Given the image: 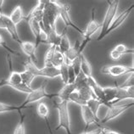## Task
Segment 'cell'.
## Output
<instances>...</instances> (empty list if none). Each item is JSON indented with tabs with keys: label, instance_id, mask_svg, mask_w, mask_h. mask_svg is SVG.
<instances>
[{
	"label": "cell",
	"instance_id": "obj_1",
	"mask_svg": "<svg viewBox=\"0 0 134 134\" xmlns=\"http://www.w3.org/2000/svg\"><path fill=\"white\" fill-rule=\"evenodd\" d=\"M44 9L43 20L40 22V26L48 34L52 28L56 27V21L59 17V6L57 1H44Z\"/></svg>",
	"mask_w": 134,
	"mask_h": 134
},
{
	"label": "cell",
	"instance_id": "obj_2",
	"mask_svg": "<svg viewBox=\"0 0 134 134\" xmlns=\"http://www.w3.org/2000/svg\"><path fill=\"white\" fill-rule=\"evenodd\" d=\"M68 101H62L55 102L54 108H56L59 111V124L55 130L64 128L67 134H72L70 130V115L68 110Z\"/></svg>",
	"mask_w": 134,
	"mask_h": 134
},
{
	"label": "cell",
	"instance_id": "obj_3",
	"mask_svg": "<svg viewBox=\"0 0 134 134\" xmlns=\"http://www.w3.org/2000/svg\"><path fill=\"white\" fill-rule=\"evenodd\" d=\"M23 65L25 67V70L30 71L35 77L43 76L47 77V78H55V77L59 76V69L55 68L54 66L43 67V69H39L37 67V65H35L30 59L24 62Z\"/></svg>",
	"mask_w": 134,
	"mask_h": 134
},
{
	"label": "cell",
	"instance_id": "obj_4",
	"mask_svg": "<svg viewBox=\"0 0 134 134\" xmlns=\"http://www.w3.org/2000/svg\"><path fill=\"white\" fill-rule=\"evenodd\" d=\"M109 3L108 9L105 14L104 22L101 24V31L98 37V41L103 40L105 37V33H106L107 30L109 29V27L111 25L113 20L115 19V16L117 12L118 5H119V1L118 0H114V1H107Z\"/></svg>",
	"mask_w": 134,
	"mask_h": 134
},
{
	"label": "cell",
	"instance_id": "obj_5",
	"mask_svg": "<svg viewBox=\"0 0 134 134\" xmlns=\"http://www.w3.org/2000/svg\"><path fill=\"white\" fill-rule=\"evenodd\" d=\"M47 84H48V81L45 80L38 88L35 89V90L32 89V91H31L30 93H28L26 100H25L23 102V104H20V105H21L24 109H26V108H27V105L29 104L35 103V102L39 101L44 98H52L53 97H57V94L56 93L55 94H49L48 93L46 92V87H47Z\"/></svg>",
	"mask_w": 134,
	"mask_h": 134
},
{
	"label": "cell",
	"instance_id": "obj_6",
	"mask_svg": "<svg viewBox=\"0 0 134 134\" xmlns=\"http://www.w3.org/2000/svg\"><path fill=\"white\" fill-rule=\"evenodd\" d=\"M101 73L113 77H119L127 73H134V67L123 65H106L101 69Z\"/></svg>",
	"mask_w": 134,
	"mask_h": 134
},
{
	"label": "cell",
	"instance_id": "obj_7",
	"mask_svg": "<svg viewBox=\"0 0 134 134\" xmlns=\"http://www.w3.org/2000/svg\"><path fill=\"white\" fill-rule=\"evenodd\" d=\"M58 6H59V16L61 17V19L63 20V21H64L65 24L66 25V26H71L73 29L76 30L81 35H82V36H83L84 31L81 30L76 24H74L71 18H70V5H68V4H61V3H59Z\"/></svg>",
	"mask_w": 134,
	"mask_h": 134
},
{
	"label": "cell",
	"instance_id": "obj_8",
	"mask_svg": "<svg viewBox=\"0 0 134 134\" xmlns=\"http://www.w3.org/2000/svg\"><path fill=\"white\" fill-rule=\"evenodd\" d=\"M133 9H134V4H132L131 7H129L128 9H126L125 11H123L119 16H117L115 19L113 20L111 25L110 26V27H109V29L107 30L106 33H105V37H106L108 34H110V32H112L113 31L117 29L119 26H121V25L123 24V22H124L125 20H126V18H127V17L130 15V14L132 13Z\"/></svg>",
	"mask_w": 134,
	"mask_h": 134
},
{
	"label": "cell",
	"instance_id": "obj_9",
	"mask_svg": "<svg viewBox=\"0 0 134 134\" xmlns=\"http://www.w3.org/2000/svg\"><path fill=\"white\" fill-rule=\"evenodd\" d=\"M87 85L90 87L91 91L93 92V94L94 95L95 98L99 100L104 105V93L103 90V87H101L98 84L96 80H95L93 76L87 77Z\"/></svg>",
	"mask_w": 134,
	"mask_h": 134
},
{
	"label": "cell",
	"instance_id": "obj_10",
	"mask_svg": "<svg viewBox=\"0 0 134 134\" xmlns=\"http://www.w3.org/2000/svg\"><path fill=\"white\" fill-rule=\"evenodd\" d=\"M101 28V24L98 23L94 16V9L92 10V19L89 21V23L87 24V26L86 27V30L83 32V39L90 40L93 35L95 34L97 31H98Z\"/></svg>",
	"mask_w": 134,
	"mask_h": 134
},
{
	"label": "cell",
	"instance_id": "obj_11",
	"mask_svg": "<svg viewBox=\"0 0 134 134\" xmlns=\"http://www.w3.org/2000/svg\"><path fill=\"white\" fill-rule=\"evenodd\" d=\"M132 105H127V106L124 107H109L108 110L106 112V115L104 117V119L102 120V123H107L108 121H111V120L115 119L116 117H118L119 115H121L122 113H124L127 110H129L130 108H132Z\"/></svg>",
	"mask_w": 134,
	"mask_h": 134
},
{
	"label": "cell",
	"instance_id": "obj_12",
	"mask_svg": "<svg viewBox=\"0 0 134 134\" xmlns=\"http://www.w3.org/2000/svg\"><path fill=\"white\" fill-rule=\"evenodd\" d=\"M81 112H82V116L84 122H85V132L88 128V126L92 124L98 125V122L99 121V118H97L93 112H92L89 108L87 105H82L81 106Z\"/></svg>",
	"mask_w": 134,
	"mask_h": 134
},
{
	"label": "cell",
	"instance_id": "obj_13",
	"mask_svg": "<svg viewBox=\"0 0 134 134\" xmlns=\"http://www.w3.org/2000/svg\"><path fill=\"white\" fill-rule=\"evenodd\" d=\"M44 1L39 0L38 1V4L31 9V11L29 13V15L27 16H25V20H27L28 19H31L37 21L38 23L42 22L43 16V9H44Z\"/></svg>",
	"mask_w": 134,
	"mask_h": 134
},
{
	"label": "cell",
	"instance_id": "obj_14",
	"mask_svg": "<svg viewBox=\"0 0 134 134\" xmlns=\"http://www.w3.org/2000/svg\"><path fill=\"white\" fill-rule=\"evenodd\" d=\"M2 17H3V20H4V23L6 26V31H8V32L9 33L10 36H11L13 40H15L19 44H20L22 43V40L20 39L19 37L18 31H17V28H16V25H15L11 20H10L9 16L2 14Z\"/></svg>",
	"mask_w": 134,
	"mask_h": 134
},
{
	"label": "cell",
	"instance_id": "obj_15",
	"mask_svg": "<svg viewBox=\"0 0 134 134\" xmlns=\"http://www.w3.org/2000/svg\"><path fill=\"white\" fill-rule=\"evenodd\" d=\"M21 50L24 52L25 54H26L28 57L30 58V60L34 63L35 65H37V59L36 56V48H35V44L31 42H23L20 44Z\"/></svg>",
	"mask_w": 134,
	"mask_h": 134
},
{
	"label": "cell",
	"instance_id": "obj_16",
	"mask_svg": "<svg viewBox=\"0 0 134 134\" xmlns=\"http://www.w3.org/2000/svg\"><path fill=\"white\" fill-rule=\"evenodd\" d=\"M104 93V105L108 106L109 104L112 102L117 100L118 92H119V87H103Z\"/></svg>",
	"mask_w": 134,
	"mask_h": 134
},
{
	"label": "cell",
	"instance_id": "obj_17",
	"mask_svg": "<svg viewBox=\"0 0 134 134\" xmlns=\"http://www.w3.org/2000/svg\"><path fill=\"white\" fill-rule=\"evenodd\" d=\"M80 45L81 43L79 40H77L75 44L70 48V49L65 54V63L67 64H70L74 59L77 58L81 54H80Z\"/></svg>",
	"mask_w": 134,
	"mask_h": 134
},
{
	"label": "cell",
	"instance_id": "obj_18",
	"mask_svg": "<svg viewBox=\"0 0 134 134\" xmlns=\"http://www.w3.org/2000/svg\"><path fill=\"white\" fill-rule=\"evenodd\" d=\"M76 90V86L74 83H67L59 91L57 97L62 101H68L69 102V96L70 93H73Z\"/></svg>",
	"mask_w": 134,
	"mask_h": 134
},
{
	"label": "cell",
	"instance_id": "obj_19",
	"mask_svg": "<svg viewBox=\"0 0 134 134\" xmlns=\"http://www.w3.org/2000/svg\"><path fill=\"white\" fill-rule=\"evenodd\" d=\"M26 21L29 24V26L31 28V31H32V34L34 35L35 38H36V42H35V48L36 49L38 48V46L40 45V42H39V37H40V33L42 31V28L40 26V23H38L37 21L31 19H28Z\"/></svg>",
	"mask_w": 134,
	"mask_h": 134
},
{
	"label": "cell",
	"instance_id": "obj_20",
	"mask_svg": "<svg viewBox=\"0 0 134 134\" xmlns=\"http://www.w3.org/2000/svg\"><path fill=\"white\" fill-rule=\"evenodd\" d=\"M37 112L38 115H39L41 118H43L46 121L48 127V130L50 131V134H52V132L50 130V126H49V121H48V119H49V109L47 106V104H45L44 103H40L37 107Z\"/></svg>",
	"mask_w": 134,
	"mask_h": 134
},
{
	"label": "cell",
	"instance_id": "obj_21",
	"mask_svg": "<svg viewBox=\"0 0 134 134\" xmlns=\"http://www.w3.org/2000/svg\"><path fill=\"white\" fill-rule=\"evenodd\" d=\"M9 17L10 20H11L15 25L19 24L20 22H21L23 20H25V16L23 15V11H22L21 6H20V5L16 6Z\"/></svg>",
	"mask_w": 134,
	"mask_h": 134
},
{
	"label": "cell",
	"instance_id": "obj_22",
	"mask_svg": "<svg viewBox=\"0 0 134 134\" xmlns=\"http://www.w3.org/2000/svg\"><path fill=\"white\" fill-rule=\"evenodd\" d=\"M48 45H54L56 47H59V42H60L62 37V33L59 34L57 32V30H56V27L52 28L50 32L48 34Z\"/></svg>",
	"mask_w": 134,
	"mask_h": 134
},
{
	"label": "cell",
	"instance_id": "obj_23",
	"mask_svg": "<svg viewBox=\"0 0 134 134\" xmlns=\"http://www.w3.org/2000/svg\"><path fill=\"white\" fill-rule=\"evenodd\" d=\"M81 57V71H82L87 77L92 76V66L90 63L87 61L83 53L80 54Z\"/></svg>",
	"mask_w": 134,
	"mask_h": 134
},
{
	"label": "cell",
	"instance_id": "obj_24",
	"mask_svg": "<svg viewBox=\"0 0 134 134\" xmlns=\"http://www.w3.org/2000/svg\"><path fill=\"white\" fill-rule=\"evenodd\" d=\"M70 47H71V45H70L68 37L66 36V29H65L64 31V32L62 33V37H61L60 42H59L58 49L59 50V52L62 53V54L65 55V54L69 50Z\"/></svg>",
	"mask_w": 134,
	"mask_h": 134
},
{
	"label": "cell",
	"instance_id": "obj_25",
	"mask_svg": "<svg viewBox=\"0 0 134 134\" xmlns=\"http://www.w3.org/2000/svg\"><path fill=\"white\" fill-rule=\"evenodd\" d=\"M64 63H65V55L63 54L62 53L59 52V50L57 48H56L55 52H54L53 59H52V65L54 67H55V68L59 69V67L64 64Z\"/></svg>",
	"mask_w": 134,
	"mask_h": 134
},
{
	"label": "cell",
	"instance_id": "obj_26",
	"mask_svg": "<svg viewBox=\"0 0 134 134\" xmlns=\"http://www.w3.org/2000/svg\"><path fill=\"white\" fill-rule=\"evenodd\" d=\"M58 47H56L54 45H49L47 52L45 54L44 57V67H51L52 65V59L54 57V52L56 50V48Z\"/></svg>",
	"mask_w": 134,
	"mask_h": 134
},
{
	"label": "cell",
	"instance_id": "obj_27",
	"mask_svg": "<svg viewBox=\"0 0 134 134\" xmlns=\"http://www.w3.org/2000/svg\"><path fill=\"white\" fill-rule=\"evenodd\" d=\"M86 105L89 108V110L93 112V114L96 116L97 118H98V110H99L101 105H103V104H102L99 100H98L97 98H92V99L87 101Z\"/></svg>",
	"mask_w": 134,
	"mask_h": 134
},
{
	"label": "cell",
	"instance_id": "obj_28",
	"mask_svg": "<svg viewBox=\"0 0 134 134\" xmlns=\"http://www.w3.org/2000/svg\"><path fill=\"white\" fill-rule=\"evenodd\" d=\"M76 91L78 93L79 96L86 102L92 99V98H95L94 95L93 94V92L91 91L88 85L86 87H83L82 88H79L78 90H76Z\"/></svg>",
	"mask_w": 134,
	"mask_h": 134
},
{
	"label": "cell",
	"instance_id": "obj_29",
	"mask_svg": "<svg viewBox=\"0 0 134 134\" xmlns=\"http://www.w3.org/2000/svg\"><path fill=\"white\" fill-rule=\"evenodd\" d=\"M74 84L76 86V90H78L79 88L86 87L87 86V77L82 71H80V73L76 76V80Z\"/></svg>",
	"mask_w": 134,
	"mask_h": 134
},
{
	"label": "cell",
	"instance_id": "obj_30",
	"mask_svg": "<svg viewBox=\"0 0 134 134\" xmlns=\"http://www.w3.org/2000/svg\"><path fill=\"white\" fill-rule=\"evenodd\" d=\"M22 109H24V108L21 106V105H20V106H15V105H10V104L1 103V102H0V113L18 111L20 114V113H21L20 110H21Z\"/></svg>",
	"mask_w": 134,
	"mask_h": 134
},
{
	"label": "cell",
	"instance_id": "obj_31",
	"mask_svg": "<svg viewBox=\"0 0 134 134\" xmlns=\"http://www.w3.org/2000/svg\"><path fill=\"white\" fill-rule=\"evenodd\" d=\"M20 76H21V80L22 83L26 85L28 87H31V82H33V80L35 79V76L31 74L30 71L25 70L23 72H20Z\"/></svg>",
	"mask_w": 134,
	"mask_h": 134
},
{
	"label": "cell",
	"instance_id": "obj_32",
	"mask_svg": "<svg viewBox=\"0 0 134 134\" xmlns=\"http://www.w3.org/2000/svg\"><path fill=\"white\" fill-rule=\"evenodd\" d=\"M59 76L61 77L63 83L67 84L69 81V72H68V64L64 63L60 67H59Z\"/></svg>",
	"mask_w": 134,
	"mask_h": 134
},
{
	"label": "cell",
	"instance_id": "obj_33",
	"mask_svg": "<svg viewBox=\"0 0 134 134\" xmlns=\"http://www.w3.org/2000/svg\"><path fill=\"white\" fill-rule=\"evenodd\" d=\"M70 101H71L73 103L80 105V106H82V105H86V104H87V102L84 101L82 98L79 96L78 93H77L76 90L74 91L73 93H70V95L69 96V102Z\"/></svg>",
	"mask_w": 134,
	"mask_h": 134
},
{
	"label": "cell",
	"instance_id": "obj_34",
	"mask_svg": "<svg viewBox=\"0 0 134 134\" xmlns=\"http://www.w3.org/2000/svg\"><path fill=\"white\" fill-rule=\"evenodd\" d=\"M26 128H25V115L20 113V121L17 124L15 129L14 134H25Z\"/></svg>",
	"mask_w": 134,
	"mask_h": 134
},
{
	"label": "cell",
	"instance_id": "obj_35",
	"mask_svg": "<svg viewBox=\"0 0 134 134\" xmlns=\"http://www.w3.org/2000/svg\"><path fill=\"white\" fill-rule=\"evenodd\" d=\"M113 49H115L121 56L126 54H134V49H130L128 48H126V46L122 43L117 44Z\"/></svg>",
	"mask_w": 134,
	"mask_h": 134
},
{
	"label": "cell",
	"instance_id": "obj_36",
	"mask_svg": "<svg viewBox=\"0 0 134 134\" xmlns=\"http://www.w3.org/2000/svg\"><path fill=\"white\" fill-rule=\"evenodd\" d=\"M70 65H71L74 72H75V74H76V76L78 75L81 71V57H80V55L74 59Z\"/></svg>",
	"mask_w": 134,
	"mask_h": 134
},
{
	"label": "cell",
	"instance_id": "obj_37",
	"mask_svg": "<svg viewBox=\"0 0 134 134\" xmlns=\"http://www.w3.org/2000/svg\"><path fill=\"white\" fill-rule=\"evenodd\" d=\"M133 86H134V73H131V75H129V77L124 82L121 84V85H118V87H121V88H126V87H133Z\"/></svg>",
	"mask_w": 134,
	"mask_h": 134
},
{
	"label": "cell",
	"instance_id": "obj_38",
	"mask_svg": "<svg viewBox=\"0 0 134 134\" xmlns=\"http://www.w3.org/2000/svg\"><path fill=\"white\" fill-rule=\"evenodd\" d=\"M0 46L1 47H3V48L5 49V50H7L8 52H9L10 54H15V55H20V54L17 51H15V50H13L12 48H10L8 45L6 44V43H5V41L3 40V36L1 34H0Z\"/></svg>",
	"mask_w": 134,
	"mask_h": 134
},
{
	"label": "cell",
	"instance_id": "obj_39",
	"mask_svg": "<svg viewBox=\"0 0 134 134\" xmlns=\"http://www.w3.org/2000/svg\"><path fill=\"white\" fill-rule=\"evenodd\" d=\"M68 72H69V81H68V83H74L75 82V80H76V74L74 72V70L72 69L71 65L70 64H68Z\"/></svg>",
	"mask_w": 134,
	"mask_h": 134
},
{
	"label": "cell",
	"instance_id": "obj_40",
	"mask_svg": "<svg viewBox=\"0 0 134 134\" xmlns=\"http://www.w3.org/2000/svg\"><path fill=\"white\" fill-rule=\"evenodd\" d=\"M110 58L112 59H114V60H117V59H119L121 57V55H120L117 52H116L115 49H112V50L110 51Z\"/></svg>",
	"mask_w": 134,
	"mask_h": 134
},
{
	"label": "cell",
	"instance_id": "obj_41",
	"mask_svg": "<svg viewBox=\"0 0 134 134\" xmlns=\"http://www.w3.org/2000/svg\"><path fill=\"white\" fill-rule=\"evenodd\" d=\"M84 134H102V128L101 127H98L97 129H94L93 131H90V132H84Z\"/></svg>",
	"mask_w": 134,
	"mask_h": 134
},
{
	"label": "cell",
	"instance_id": "obj_42",
	"mask_svg": "<svg viewBox=\"0 0 134 134\" xmlns=\"http://www.w3.org/2000/svg\"><path fill=\"white\" fill-rule=\"evenodd\" d=\"M102 134H120L112 130H109L107 128H102Z\"/></svg>",
	"mask_w": 134,
	"mask_h": 134
},
{
	"label": "cell",
	"instance_id": "obj_43",
	"mask_svg": "<svg viewBox=\"0 0 134 134\" xmlns=\"http://www.w3.org/2000/svg\"><path fill=\"white\" fill-rule=\"evenodd\" d=\"M0 29L6 30V26L4 23V20H3V17H2V14H0Z\"/></svg>",
	"mask_w": 134,
	"mask_h": 134
},
{
	"label": "cell",
	"instance_id": "obj_44",
	"mask_svg": "<svg viewBox=\"0 0 134 134\" xmlns=\"http://www.w3.org/2000/svg\"><path fill=\"white\" fill-rule=\"evenodd\" d=\"M3 3H4L3 0H0V14H3L2 13V6L3 4Z\"/></svg>",
	"mask_w": 134,
	"mask_h": 134
},
{
	"label": "cell",
	"instance_id": "obj_45",
	"mask_svg": "<svg viewBox=\"0 0 134 134\" xmlns=\"http://www.w3.org/2000/svg\"><path fill=\"white\" fill-rule=\"evenodd\" d=\"M82 134H84V133H82Z\"/></svg>",
	"mask_w": 134,
	"mask_h": 134
}]
</instances>
